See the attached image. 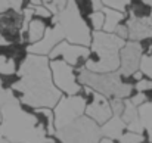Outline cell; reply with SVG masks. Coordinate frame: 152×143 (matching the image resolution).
<instances>
[{"mask_svg":"<svg viewBox=\"0 0 152 143\" xmlns=\"http://www.w3.org/2000/svg\"><path fill=\"white\" fill-rule=\"evenodd\" d=\"M142 56H143V50L139 43L127 42L124 47L120 50V68L117 72L121 77H132L134 72L139 71Z\"/></svg>","mask_w":152,"mask_h":143,"instance_id":"8fae6325","label":"cell"},{"mask_svg":"<svg viewBox=\"0 0 152 143\" xmlns=\"http://www.w3.org/2000/svg\"><path fill=\"white\" fill-rule=\"evenodd\" d=\"M64 40H65V37H64V33H62L61 27L56 22L52 21V25L48 27L45 37L39 43L27 46V52L30 55H37V56H49V53L52 50Z\"/></svg>","mask_w":152,"mask_h":143,"instance_id":"7c38bea8","label":"cell"},{"mask_svg":"<svg viewBox=\"0 0 152 143\" xmlns=\"http://www.w3.org/2000/svg\"><path fill=\"white\" fill-rule=\"evenodd\" d=\"M109 105H111L112 115L120 117L123 114V111H124V100H121V99H112V100H109Z\"/></svg>","mask_w":152,"mask_h":143,"instance_id":"4316f807","label":"cell"},{"mask_svg":"<svg viewBox=\"0 0 152 143\" xmlns=\"http://www.w3.org/2000/svg\"><path fill=\"white\" fill-rule=\"evenodd\" d=\"M151 90H152V80H148V78H142L134 86V92H137V93H146V92H151Z\"/></svg>","mask_w":152,"mask_h":143,"instance_id":"d4e9b609","label":"cell"},{"mask_svg":"<svg viewBox=\"0 0 152 143\" xmlns=\"http://www.w3.org/2000/svg\"><path fill=\"white\" fill-rule=\"evenodd\" d=\"M99 143H118V142H114V140H109V139H105V137H102Z\"/></svg>","mask_w":152,"mask_h":143,"instance_id":"f1b7e54d","label":"cell"},{"mask_svg":"<svg viewBox=\"0 0 152 143\" xmlns=\"http://www.w3.org/2000/svg\"><path fill=\"white\" fill-rule=\"evenodd\" d=\"M48 56L30 55L18 68L19 81L10 90L13 97L31 109H53L62 93L53 86Z\"/></svg>","mask_w":152,"mask_h":143,"instance_id":"6da1fadb","label":"cell"},{"mask_svg":"<svg viewBox=\"0 0 152 143\" xmlns=\"http://www.w3.org/2000/svg\"><path fill=\"white\" fill-rule=\"evenodd\" d=\"M78 95L86 100L84 115L87 118H90L92 121H95L99 127L103 125L112 117L111 105H109V100L106 97L98 95L96 92H93L92 89L84 87V86H81V90Z\"/></svg>","mask_w":152,"mask_h":143,"instance_id":"9c48e42d","label":"cell"},{"mask_svg":"<svg viewBox=\"0 0 152 143\" xmlns=\"http://www.w3.org/2000/svg\"><path fill=\"white\" fill-rule=\"evenodd\" d=\"M12 100H15V97H13V95H12V92L3 89V87H1V83H0V109H1L4 105L10 103Z\"/></svg>","mask_w":152,"mask_h":143,"instance_id":"484cf974","label":"cell"},{"mask_svg":"<svg viewBox=\"0 0 152 143\" xmlns=\"http://www.w3.org/2000/svg\"><path fill=\"white\" fill-rule=\"evenodd\" d=\"M127 42L105 31L92 33V43L84 69L95 74H111L120 68V50Z\"/></svg>","mask_w":152,"mask_h":143,"instance_id":"3957f363","label":"cell"},{"mask_svg":"<svg viewBox=\"0 0 152 143\" xmlns=\"http://www.w3.org/2000/svg\"><path fill=\"white\" fill-rule=\"evenodd\" d=\"M53 22H56L65 37V42L77 46L89 47L92 43V31L87 27L84 18L80 15L75 1H66L65 7L52 18Z\"/></svg>","mask_w":152,"mask_h":143,"instance_id":"5b68a950","label":"cell"},{"mask_svg":"<svg viewBox=\"0 0 152 143\" xmlns=\"http://www.w3.org/2000/svg\"><path fill=\"white\" fill-rule=\"evenodd\" d=\"M77 80H78L80 86L92 89L93 92L106 97L108 100H112V99L126 100L134 93L133 87L126 86L123 83V77L118 72L95 74V72L81 69L77 72Z\"/></svg>","mask_w":152,"mask_h":143,"instance_id":"277c9868","label":"cell"},{"mask_svg":"<svg viewBox=\"0 0 152 143\" xmlns=\"http://www.w3.org/2000/svg\"><path fill=\"white\" fill-rule=\"evenodd\" d=\"M0 134L9 143H46V131L34 117V109L19 103L16 99L0 109Z\"/></svg>","mask_w":152,"mask_h":143,"instance_id":"7a4b0ae2","label":"cell"},{"mask_svg":"<svg viewBox=\"0 0 152 143\" xmlns=\"http://www.w3.org/2000/svg\"><path fill=\"white\" fill-rule=\"evenodd\" d=\"M143 140H146L143 134H137V133H132L126 130V133L120 137L118 143H142Z\"/></svg>","mask_w":152,"mask_h":143,"instance_id":"603a6c76","label":"cell"},{"mask_svg":"<svg viewBox=\"0 0 152 143\" xmlns=\"http://www.w3.org/2000/svg\"><path fill=\"white\" fill-rule=\"evenodd\" d=\"M129 102H130L132 105H134L136 108H139V106H142L143 103H146V99H145V95H143V93L134 92L133 95L129 97Z\"/></svg>","mask_w":152,"mask_h":143,"instance_id":"83f0119b","label":"cell"},{"mask_svg":"<svg viewBox=\"0 0 152 143\" xmlns=\"http://www.w3.org/2000/svg\"><path fill=\"white\" fill-rule=\"evenodd\" d=\"M75 6H77L80 15H81L84 19L95 12V10H93V0H92V1H89V0H87V1H75Z\"/></svg>","mask_w":152,"mask_h":143,"instance_id":"cb8c5ba5","label":"cell"},{"mask_svg":"<svg viewBox=\"0 0 152 143\" xmlns=\"http://www.w3.org/2000/svg\"><path fill=\"white\" fill-rule=\"evenodd\" d=\"M0 124H1V114H0Z\"/></svg>","mask_w":152,"mask_h":143,"instance_id":"4dcf8cb0","label":"cell"},{"mask_svg":"<svg viewBox=\"0 0 152 143\" xmlns=\"http://www.w3.org/2000/svg\"><path fill=\"white\" fill-rule=\"evenodd\" d=\"M102 4L105 7H108V9H112L115 12H121V13L126 15L127 10H129L130 1H127V0H103Z\"/></svg>","mask_w":152,"mask_h":143,"instance_id":"44dd1931","label":"cell"},{"mask_svg":"<svg viewBox=\"0 0 152 143\" xmlns=\"http://www.w3.org/2000/svg\"><path fill=\"white\" fill-rule=\"evenodd\" d=\"M49 66L53 86L62 93V96H75L80 93L81 86L77 80V72L71 65L55 59L49 62Z\"/></svg>","mask_w":152,"mask_h":143,"instance_id":"ba28073f","label":"cell"},{"mask_svg":"<svg viewBox=\"0 0 152 143\" xmlns=\"http://www.w3.org/2000/svg\"><path fill=\"white\" fill-rule=\"evenodd\" d=\"M139 71L143 74L145 78L152 80V52L151 53H145L140 59V65H139Z\"/></svg>","mask_w":152,"mask_h":143,"instance_id":"ffe728a7","label":"cell"},{"mask_svg":"<svg viewBox=\"0 0 152 143\" xmlns=\"http://www.w3.org/2000/svg\"><path fill=\"white\" fill-rule=\"evenodd\" d=\"M139 120L143 128V136L149 143H152V103H143L137 108Z\"/></svg>","mask_w":152,"mask_h":143,"instance_id":"ac0fdd59","label":"cell"},{"mask_svg":"<svg viewBox=\"0 0 152 143\" xmlns=\"http://www.w3.org/2000/svg\"><path fill=\"white\" fill-rule=\"evenodd\" d=\"M34 117L37 118L39 124L42 125V128L46 131L48 137H55L56 130H55V117H53V111L52 109H34Z\"/></svg>","mask_w":152,"mask_h":143,"instance_id":"e0dca14e","label":"cell"},{"mask_svg":"<svg viewBox=\"0 0 152 143\" xmlns=\"http://www.w3.org/2000/svg\"><path fill=\"white\" fill-rule=\"evenodd\" d=\"M86 24L87 27L90 28L92 33H96V31H102L103 30V24H105V16L102 13V10H95L90 16H87L86 19Z\"/></svg>","mask_w":152,"mask_h":143,"instance_id":"d6986e66","label":"cell"},{"mask_svg":"<svg viewBox=\"0 0 152 143\" xmlns=\"http://www.w3.org/2000/svg\"><path fill=\"white\" fill-rule=\"evenodd\" d=\"M89 56V47L84 46H77V45H71L68 42H61L56 47L49 53V61H64L65 63L71 65L75 72L84 69L86 61Z\"/></svg>","mask_w":152,"mask_h":143,"instance_id":"30bf717a","label":"cell"},{"mask_svg":"<svg viewBox=\"0 0 152 143\" xmlns=\"http://www.w3.org/2000/svg\"><path fill=\"white\" fill-rule=\"evenodd\" d=\"M101 10H102V13H103V16H105V24H103V30H102V31H105V33H108V34H114L115 30H117L121 24H124L126 19H127V16H126L124 13L115 12V10H112V9H108V7H105L103 4H102Z\"/></svg>","mask_w":152,"mask_h":143,"instance_id":"2e32d148","label":"cell"},{"mask_svg":"<svg viewBox=\"0 0 152 143\" xmlns=\"http://www.w3.org/2000/svg\"><path fill=\"white\" fill-rule=\"evenodd\" d=\"M145 3H146V4L151 7V19H152V0H151V1H145Z\"/></svg>","mask_w":152,"mask_h":143,"instance_id":"f546056e","label":"cell"},{"mask_svg":"<svg viewBox=\"0 0 152 143\" xmlns=\"http://www.w3.org/2000/svg\"><path fill=\"white\" fill-rule=\"evenodd\" d=\"M55 139H58L61 143H99L102 139L101 127L83 115L72 124L58 130Z\"/></svg>","mask_w":152,"mask_h":143,"instance_id":"8992f818","label":"cell"},{"mask_svg":"<svg viewBox=\"0 0 152 143\" xmlns=\"http://www.w3.org/2000/svg\"><path fill=\"white\" fill-rule=\"evenodd\" d=\"M126 25H127V30H129V42L139 43V42L152 39V19L151 18L134 19V18H129L127 16Z\"/></svg>","mask_w":152,"mask_h":143,"instance_id":"4fadbf2b","label":"cell"},{"mask_svg":"<svg viewBox=\"0 0 152 143\" xmlns=\"http://www.w3.org/2000/svg\"><path fill=\"white\" fill-rule=\"evenodd\" d=\"M52 111L55 117V130L58 131L84 115L86 100L80 95L62 96Z\"/></svg>","mask_w":152,"mask_h":143,"instance_id":"52a82bcc","label":"cell"},{"mask_svg":"<svg viewBox=\"0 0 152 143\" xmlns=\"http://www.w3.org/2000/svg\"><path fill=\"white\" fill-rule=\"evenodd\" d=\"M28 1H9V0H0V15L9 12V10H22L24 7H27Z\"/></svg>","mask_w":152,"mask_h":143,"instance_id":"7402d4cb","label":"cell"},{"mask_svg":"<svg viewBox=\"0 0 152 143\" xmlns=\"http://www.w3.org/2000/svg\"><path fill=\"white\" fill-rule=\"evenodd\" d=\"M50 25H52V19L50 21H43V19H39V18L33 16V19L27 25V30H25V34H24V43L28 45V46L39 43L45 37L46 30Z\"/></svg>","mask_w":152,"mask_h":143,"instance_id":"5bb4252c","label":"cell"},{"mask_svg":"<svg viewBox=\"0 0 152 143\" xmlns=\"http://www.w3.org/2000/svg\"><path fill=\"white\" fill-rule=\"evenodd\" d=\"M126 133V124L123 123V120L117 115H112L103 125H101V134L102 137L118 142L120 137Z\"/></svg>","mask_w":152,"mask_h":143,"instance_id":"9a60e30c","label":"cell"}]
</instances>
